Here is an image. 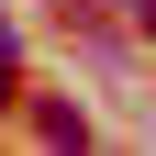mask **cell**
Segmentation results:
<instances>
[{
  "label": "cell",
  "mask_w": 156,
  "mask_h": 156,
  "mask_svg": "<svg viewBox=\"0 0 156 156\" xmlns=\"http://www.w3.org/2000/svg\"><path fill=\"white\" fill-rule=\"evenodd\" d=\"M0 56H11V11H0Z\"/></svg>",
  "instance_id": "obj_1"
}]
</instances>
